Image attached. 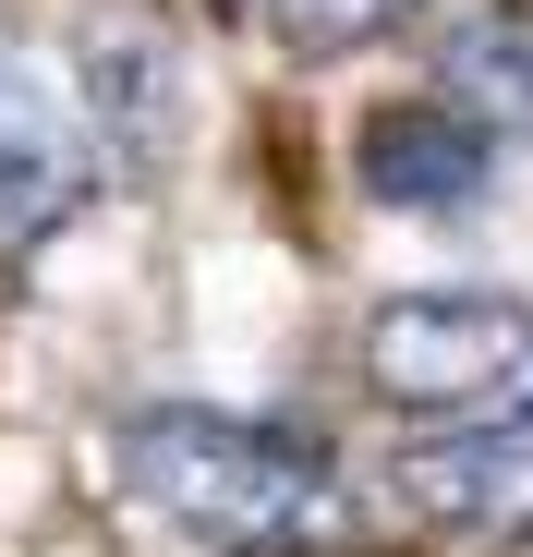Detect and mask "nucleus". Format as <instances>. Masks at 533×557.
Returning a JSON list of instances; mask_svg holds the SVG:
<instances>
[{"label": "nucleus", "instance_id": "f257e3e1", "mask_svg": "<svg viewBox=\"0 0 533 557\" xmlns=\"http://www.w3.org/2000/svg\"><path fill=\"white\" fill-rule=\"evenodd\" d=\"M122 473L146 485L158 521H183L231 557H327L351 545V485L339 460L292 424H243L207 400H158L122 424Z\"/></svg>", "mask_w": 533, "mask_h": 557}, {"label": "nucleus", "instance_id": "f03ea898", "mask_svg": "<svg viewBox=\"0 0 533 557\" xmlns=\"http://www.w3.org/2000/svg\"><path fill=\"white\" fill-rule=\"evenodd\" d=\"M533 376L521 292H388L364 315V388L388 412H497Z\"/></svg>", "mask_w": 533, "mask_h": 557}, {"label": "nucleus", "instance_id": "7ed1b4c3", "mask_svg": "<svg viewBox=\"0 0 533 557\" xmlns=\"http://www.w3.org/2000/svg\"><path fill=\"white\" fill-rule=\"evenodd\" d=\"M351 182L388 219H473L497 195V122L473 98H388L351 134Z\"/></svg>", "mask_w": 533, "mask_h": 557}, {"label": "nucleus", "instance_id": "20e7f679", "mask_svg": "<svg viewBox=\"0 0 533 557\" xmlns=\"http://www.w3.org/2000/svg\"><path fill=\"white\" fill-rule=\"evenodd\" d=\"M85 170H98V134H85L73 98H49V73L25 49H0V267H25L73 207Z\"/></svg>", "mask_w": 533, "mask_h": 557}, {"label": "nucleus", "instance_id": "39448f33", "mask_svg": "<svg viewBox=\"0 0 533 557\" xmlns=\"http://www.w3.org/2000/svg\"><path fill=\"white\" fill-rule=\"evenodd\" d=\"M400 509L449 521V533H533V424L521 412H473V436H424L400 448Z\"/></svg>", "mask_w": 533, "mask_h": 557}, {"label": "nucleus", "instance_id": "423d86ee", "mask_svg": "<svg viewBox=\"0 0 533 557\" xmlns=\"http://www.w3.org/2000/svg\"><path fill=\"white\" fill-rule=\"evenodd\" d=\"M85 134H98L134 182L170 170V146H183V73H170V49L146 25H110L85 49Z\"/></svg>", "mask_w": 533, "mask_h": 557}, {"label": "nucleus", "instance_id": "0eeeda50", "mask_svg": "<svg viewBox=\"0 0 533 557\" xmlns=\"http://www.w3.org/2000/svg\"><path fill=\"white\" fill-rule=\"evenodd\" d=\"M449 85L485 122H521L533 134V0H485V13L449 25Z\"/></svg>", "mask_w": 533, "mask_h": 557}, {"label": "nucleus", "instance_id": "6e6552de", "mask_svg": "<svg viewBox=\"0 0 533 557\" xmlns=\"http://www.w3.org/2000/svg\"><path fill=\"white\" fill-rule=\"evenodd\" d=\"M266 37H280L292 61H339V49H364L376 25H400L412 0H255Z\"/></svg>", "mask_w": 533, "mask_h": 557}, {"label": "nucleus", "instance_id": "1a4fd4ad", "mask_svg": "<svg viewBox=\"0 0 533 557\" xmlns=\"http://www.w3.org/2000/svg\"><path fill=\"white\" fill-rule=\"evenodd\" d=\"M497 412H521V424H533V400H497Z\"/></svg>", "mask_w": 533, "mask_h": 557}]
</instances>
